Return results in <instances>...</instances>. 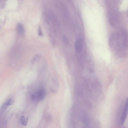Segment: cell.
I'll use <instances>...</instances> for the list:
<instances>
[{
    "mask_svg": "<svg viewBox=\"0 0 128 128\" xmlns=\"http://www.w3.org/2000/svg\"><path fill=\"white\" fill-rule=\"evenodd\" d=\"M14 99L13 98H11L6 101L2 107L5 108L8 106L11 105L14 102Z\"/></svg>",
    "mask_w": 128,
    "mask_h": 128,
    "instance_id": "6",
    "label": "cell"
},
{
    "mask_svg": "<svg viewBox=\"0 0 128 128\" xmlns=\"http://www.w3.org/2000/svg\"><path fill=\"white\" fill-rule=\"evenodd\" d=\"M38 34L40 36L42 35V32L40 28L39 29Z\"/></svg>",
    "mask_w": 128,
    "mask_h": 128,
    "instance_id": "10",
    "label": "cell"
},
{
    "mask_svg": "<svg viewBox=\"0 0 128 128\" xmlns=\"http://www.w3.org/2000/svg\"><path fill=\"white\" fill-rule=\"evenodd\" d=\"M128 114V97L126 98L121 117L120 124H123L125 122Z\"/></svg>",
    "mask_w": 128,
    "mask_h": 128,
    "instance_id": "5",
    "label": "cell"
},
{
    "mask_svg": "<svg viewBox=\"0 0 128 128\" xmlns=\"http://www.w3.org/2000/svg\"><path fill=\"white\" fill-rule=\"evenodd\" d=\"M114 0L110 2L108 14L109 21L111 25L114 27H118L121 23V16L117 7V3Z\"/></svg>",
    "mask_w": 128,
    "mask_h": 128,
    "instance_id": "2",
    "label": "cell"
},
{
    "mask_svg": "<svg viewBox=\"0 0 128 128\" xmlns=\"http://www.w3.org/2000/svg\"><path fill=\"white\" fill-rule=\"evenodd\" d=\"M63 38L64 43L65 44H66L68 42L67 38L64 35L63 37Z\"/></svg>",
    "mask_w": 128,
    "mask_h": 128,
    "instance_id": "9",
    "label": "cell"
},
{
    "mask_svg": "<svg viewBox=\"0 0 128 128\" xmlns=\"http://www.w3.org/2000/svg\"><path fill=\"white\" fill-rule=\"evenodd\" d=\"M112 34L110 38L109 44L110 48L119 53H123L128 47V34L123 29Z\"/></svg>",
    "mask_w": 128,
    "mask_h": 128,
    "instance_id": "1",
    "label": "cell"
},
{
    "mask_svg": "<svg viewBox=\"0 0 128 128\" xmlns=\"http://www.w3.org/2000/svg\"></svg>",
    "mask_w": 128,
    "mask_h": 128,
    "instance_id": "12",
    "label": "cell"
},
{
    "mask_svg": "<svg viewBox=\"0 0 128 128\" xmlns=\"http://www.w3.org/2000/svg\"><path fill=\"white\" fill-rule=\"evenodd\" d=\"M74 46L75 50L78 53H80L82 49L83 39L80 36L76 38Z\"/></svg>",
    "mask_w": 128,
    "mask_h": 128,
    "instance_id": "4",
    "label": "cell"
},
{
    "mask_svg": "<svg viewBox=\"0 0 128 128\" xmlns=\"http://www.w3.org/2000/svg\"><path fill=\"white\" fill-rule=\"evenodd\" d=\"M17 30L18 33L20 34H24V29L23 26L21 23H18L17 26Z\"/></svg>",
    "mask_w": 128,
    "mask_h": 128,
    "instance_id": "7",
    "label": "cell"
},
{
    "mask_svg": "<svg viewBox=\"0 0 128 128\" xmlns=\"http://www.w3.org/2000/svg\"><path fill=\"white\" fill-rule=\"evenodd\" d=\"M123 128H126L125 126H124V127H123Z\"/></svg>",
    "mask_w": 128,
    "mask_h": 128,
    "instance_id": "11",
    "label": "cell"
},
{
    "mask_svg": "<svg viewBox=\"0 0 128 128\" xmlns=\"http://www.w3.org/2000/svg\"><path fill=\"white\" fill-rule=\"evenodd\" d=\"M46 94L45 90L44 88H40L31 94L30 96L31 99L32 101H40L44 98Z\"/></svg>",
    "mask_w": 128,
    "mask_h": 128,
    "instance_id": "3",
    "label": "cell"
},
{
    "mask_svg": "<svg viewBox=\"0 0 128 128\" xmlns=\"http://www.w3.org/2000/svg\"><path fill=\"white\" fill-rule=\"evenodd\" d=\"M28 119L25 118L24 116H21L20 119V123L24 126H26L28 123Z\"/></svg>",
    "mask_w": 128,
    "mask_h": 128,
    "instance_id": "8",
    "label": "cell"
}]
</instances>
